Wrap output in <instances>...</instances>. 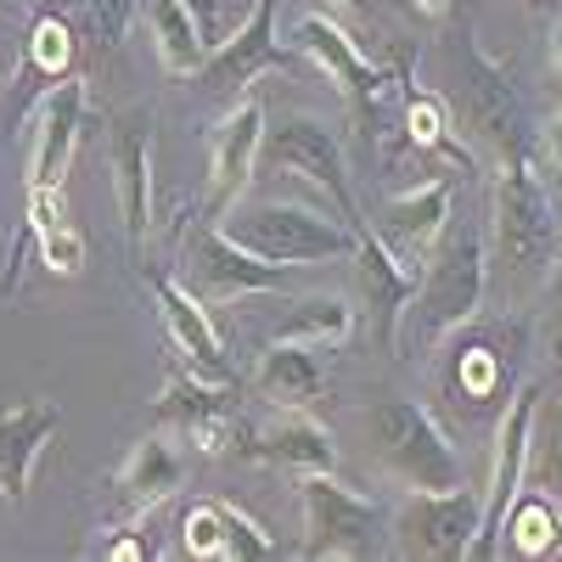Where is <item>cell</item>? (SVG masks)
I'll return each instance as SVG.
<instances>
[{
	"label": "cell",
	"mask_w": 562,
	"mask_h": 562,
	"mask_svg": "<svg viewBox=\"0 0 562 562\" xmlns=\"http://www.w3.org/2000/svg\"><path fill=\"white\" fill-rule=\"evenodd\" d=\"M147 29H153V52H158L169 79H186L209 63L203 23L186 0H147Z\"/></svg>",
	"instance_id": "24"
},
{
	"label": "cell",
	"mask_w": 562,
	"mask_h": 562,
	"mask_svg": "<svg viewBox=\"0 0 562 562\" xmlns=\"http://www.w3.org/2000/svg\"><path fill=\"white\" fill-rule=\"evenodd\" d=\"M231 422H237L231 383H209V378H198L192 366H180L175 378L164 383L158 405H153V428L192 439L203 456H220L231 445Z\"/></svg>",
	"instance_id": "11"
},
{
	"label": "cell",
	"mask_w": 562,
	"mask_h": 562,
	"mask_svg": "<svg viewBox=\"0 0 562 562\" xmlns=\"http://www.w3.org/2000/svg\"><path fill=\"white\" fill-rule=\"evenodd\" d=\"M551 63H557V74H562V23H557V34H551Z\"/></svg>",
	"instance_id": "41"
},
{
	"label": "cell",
	"mask_w": 562,
	"mask_h": 562,
	"mask_svg": "<svg viewBox=\"0 0 562 562\" xmlns=\"http://www.w3.org/2000/svg\"><path fill=\"white\" fill-rule=\"evenodd\" d=\"M490 288V248H484V231L479 225H450L439 248L422 265V288L405 304L411 321V338L416 344H439L445 333H461L467 321L479 315ZM400 321V326H405Z\"/></svg>",
	"instance_id": "2"
},
{
	"label": "cell",
	"mask_w": 562,
	"mask_h": 562,
	"mask_svg": "<svg viewBox=\"0 0 562 562\" xmlns=\"http://www.w3.org/2000/svg\"><path fill=\"white\" fill-rule=\"evenodd\" d=\"M495 237H501V259L518 288L551 281L562 231H557V192H551L546 169L535 164V147L495 158Z\"/></svg>",
	"instance_id": "1"
},
{
	"label": "cell",
	"mask_w": 562,
	"mask_h": 562,
	"mask_svg": "<svg viewBox=\"0 0 562 562\" xmlns=\"http://www.w3.org/2000/svg\"><path fill=\"white\" fill-rule=\"evenodd\" d=\"M355 333V304L344 299H304L288 321L276 326V344H304V349H338Z\"/></svg>",
	"instance_id": "25"
},
{
	"label": "cell",
	"mask_w": 562,
	"mask_h": 562,
	"mask_svg": "<svg viewBox=\"0 0 562 562\" xmlns=\"http://www.w3.org/2000/svg\"><path fill=\"white\" fill-rule=\"evenodd\" d=\"M479 529H484V495H473L467 484L405 490L400 512L389 518V551L422 557V562H461V557H473Z\"/></svg>",
	"instance_id": "6"
},
{
	"label": "cell",
	"mask_w": 562,
	"mask_h": 562,
	"mask_svg": "<svg viewBox=\"0 0 562 562\" xmlns=\"http://www.w3.org/2000/svg\"><path fill=\"white\" fill-rule=\"evenodd\" d=\"M506 540L518 546L524 557H551V551H562L557 501H551L546 490H529V484H524V495L512 501V512H506Z\"/></svg>",
	"instance_id": "27"
},
{
	"label": "cell",
	"mask_w": 562,
	"mask_h": 562,
	"mask_svg": "<svg viewBox=\"0 0 562 562\" xmlns=\"http://www.w3.org/2000/svg\"><path fill=\"white\" fill-rule=\"evenodd\" d=\"M259 169H276V175H293L304 186L333 203V214L344 225H366L360 209H355V186H349V164H344V147L338 135L326 130L321 119H281V124H265V140H259Z\"/></svg>",
	"instance_id": "7"
},
{
	"label": "cell",
	"mask_w": 562,
	"mask_h": 562,
	"mask_svg": "<svg viewBox=\"0 0 562 562\" xmlns=\"http://www.w3.org/2000/svg\"><path fill=\"white\" fill-rule=\"evenodd\" d=\"M0 7H7V0H0Z\"/></svg>",
	"instance_id": "42"
},
{
	"label": "cell",
	"mask_w": 562,
	"mask_h": 562,
	"mask_svg": "<svg viewBox=\"0 0 562 562\" xmlns=\"http://www.w3.org/2000/svg\"><path fill=\"white\" fill-rule=\"evenodd\" d=\"M551 333H557V349H562V248H557V265H551Z\"/></svg>",
	"instance_id": "37"
},
{
	"label": "cell",
	"mask_w": 562,
	"mask_h": 562,
	"mask_svg": "<svg viewBox=\"0 0 562 562\" xmlns=\"http://www.w3.org/2000/svg\"><path fill=\"white\" fill-rule=\"evenodd\" d=\"M293 40H299V52L338 85V97L349 102L355 119H371V113H378V97H383V85H389V79H383V68L355 45V34H349L338 18L310 12V18L293 29Z\"/></svg>",
	"instance_id": "12"
},
{
	"label": "cell",
	"mask_w": 562,
	"mask_h": 562,
	"mask_svg": "<svg viewBox=\"0 0 562 562\" xmlns=\"http://www.w3.org/2000/svg\"><path fill=\"white\" fill-rule=\"evenodd\" d=\"M40 259H45V270H52V276H79L85 270V237L63 220V225H52L40 237Z\"/></svg>",
	"instance_id": "34"
},
{
	"label": "cell",
	"mask_w": 562,
	"mask_h": 562,
	"mask_svg": "<svg viewBox=\"0 0 562 562\" xmlns=\"http://www.w3.org/2000/svg\"><path fill=\"white\" fill-rule=\"evenodd\" d=\"M254 389L276 411H310L326 394V371H321L315 349H304V344H270L254 366Z\"/></svg>",
	"instance_id": "23"
},
{
	"label": "cell",
	"mask_w": 562,
	"mask_h": 562,
	"mask_svg": "<svg viewBox=\"0 0 562 562\" xmlns=\"http://www.w3.org/2000/svg\"><path fill=\"white\" fill-rule=\"evenodd\" d=\"M546 164H551V192L562 198V113L546 124Z\"/></svg>",
	"instance_id": "36"
},
{
	"label": "cell",
	"mask_w": 562,
	"mask_h": 562,
	"mask_svg": "<svg viewBox=\"0 0 562 562\" xmlns=\"http://www.w3.org/2000/svg\"><path fill=\"white\" fill-rule=\"evenodd\" d=\"M147 288H153V299H158V315H164V333H169L175 355L192 366L198 378H209V383H231V366H225L220 333H214L209 310L198 304V293H192V288H180V281L164 276V270H147Z\"/></svg>",
	"instance_id": "19"
},
{
	"label": "cell",
	"mask_w": 562,
	"mask_h": 562,
	"mask_svg": "<svg viewBox=\"0 0 562 562\" xmlns=\"http://www.w3.org/2000/svg\"><path fill=\"white\" fill-rule=\"evenodd\" d=\"M299 501H304V557L310 562H355V557L383 551L389 518L371 495L338 484L333 473H304Z\"/></svg>",
	"instance_id": "5"
},
{
	"label": "cell",
	"mask_w": 562,
	"mask_h": 562,
	"mask_svg": "<svg viewBox=\"0 0 562 562\" xmlns=\"http://www.w3.org/2000/svg\"><path fill=\"white\" fill-rule=\"evenodd\" d=\"M461 52H467V124L495 158H512V153H529V119H524V102L512 90V74L484 57L473 40L461 29Z\"/></svg>",
	"instance_id": "10"
},
{
	"label": "cell",
	"mask_w": 562,
	"mask_h": 562,
	"mask_svg": "<svg viewBox=\"0 0 562 562\" xmlns=\"http://www.w3.org/2000/svg\"><path fill=\"white\" fill-rule=\"evenodd\" d=\"M186 265L198 270V288H203L209 299H225V304L288 288V265H270V259L248 254L237 237H225V225H220V220H203V225H198Z\"/></svg>",
	"instance_id": "13"
},
{
	"label": "cell",
	"mask_w": 562,
	"mask_h": 562,
	"mask_svg": "<svg viewBox=\"0 0 562 562\" xmlns=\"http://www.w3.org/2000/svg\"><path fill=\"white\" fill-rule=\"evenodd\" d=\"M450 383H456V394H467V400H490V394L501 389V355H495L490 344H461Z\"/></svg>",
	"instance_id": "32"
},
{
	"label": "cell",
	"mask_w": 562,
	"mask_h": 562,
	"mask_svg": "<svg viewBox=\"0 0 562 562\" xmlns=\"http://www.w3.org/2000/svg\"><path fill=\"white\" fill-rule=\"evenodd\" d=\"M529 479L562 506V400H535L529 416Z\"/></svg>",
	"instance_id": "28"
},
{
	"label": "cell",
	"mask_w": 562,
	"mask_h": 562,
	"mask_svg": "<svg viewBox=\"0 0 562 562\" xmlns=\"http://www.w3.org/2000/svg\"><path fill=\"white\" fill-rule=\"evenodd\" d=\"M186 7L198 12V23H203V34H220V7L214 0H186Z\"/></svg>",
	"instance_id": "38"
},
{
	"label": "cell",
	"mask_w": 562,
	"mask_h": 562,
	"mask_svg": "<svg viewBox=\"0 0 562 562\" xmlns=\"http://www.w3.org/2000/svg\"><path fill=\"white\" fill-rule=\"evenodd\" d=\"M180 484H186V456L164 434H147L140 445H130V456L119 461L113 501H119L124 518H147V512H158L169 495H180Z\"/></svg>",
	"instance_id": "22"
},
{
	"label": "cell",
	"mask_w": 562,
	"mask_h": 562,
	"mask_svg": "<svg viewBox=\"0 0 562 562\" xmlns=\"http://www.w3.org/2000/svg\"><path fill=\"white\" fill-rule=\"evenodd\" d=\"M326 7H338L349 18H371V12H378V0H326Z\"/></svg>",
	"instance_id": "39"
},
{
	"label": "cell",
	"mask_w": 562,
	"mask_h": 562,
	"mask_svg": "<svg viewBox=\"0 0 562 562\" xmlns=\"http://www.w3.org/2000/svg\"><path fill=\"white\" fill-rule=\"evenodd\" d=\"M153 535H140V529H124L119 540H102V557H153Z\"/></svg>",
	"instance_id": "35"
},
{
	"label": "cell",
	"mask_w": 562,
	"mask_h": 562,
	"mask_svg": "<svg viewBox=\"0 0 562 562\" xmlns=\"http://www.w3.org/2000/svg\"><path fill=\"white\" fill-rule=\"evenodd\" d=\"M52 7H68V12H79V18H85V34H90V45H97L102 57H113L119 45H124V34H130V18H135V7H140V0H52Z\"/></svg>",
	"instance_id": "29"
},
{
	"label": "cell",
	"mask_w": 562,
	"mask_h": 562,
	"mask_svg": "<svg viewBox=\"0 0 562 562\" xmlns=\"http://www.w3.org/2000/svg\"><path fill=\"white\" fill-rule=\"evenodd\" d=\"M259 140H265V108L259 102H237L209 130V198H203V220H220L225 209H237V198L254 186Z\"/></svg>",
	"instance_id": "14"
},
{
	"label": "cell",
	"mask_w": 562,
	"mask_h": 562,
	"mask_svg": "<svg viewBox=\"0 0 562 562\" xmlns=\"http://www.w3.org/2000/svg\"><path fill=\"white\" fill-rule=\"evenodd\" d=\"M237 450L254 456V461H265V467H281V473H293V479H304V473H333V467H338L333 434H326L310 411H281L270 428L237 439Z\"/></svg>",
	"instance_id": "20"
},
{
	"label": "cell",
	"mask_w": 562,
	"mask_h": 562,
	"mask_svg": "<svg viewBox=\"0 0 562 562\" xmlns=\"http://www.w3.org/2000/svg\"><path fill=\"white\" fill-rule=\"evenodd\" d=\"M180 546L186 557H203V562H225V524H220V501H198L180 524Z\"/></svg>",
	"instance_id": "33"
},
{
	"label": "cell",
	"mask_w": 562,
	"mask_h": 562,
	"mask_svg": "<svg viewBox=\"0 0 562 562\" xmlns=\"http://www.w3.org/2000/svg\"><path fill=\"white\" fill-rule=\"evenodd\" d=\"M220 524H225V562H265V557H276V540L248 518L237 501H220Z\"/></svg>",
	"instance_id": "31"
},
{
	"label": "cell",
	"mask_w": 562,
	"mask_h": 562,
	"mask_svg": "<svg viewBox=\"0 0 562 562\" xmlns=\"http://www.w3.org/2000/svg\"><path fill=\"white\" fill-rule=\"evenodd\" d=\"M450 198H456V186L450 175L439 180H422L411 186V192H394L378 214V237L389 243V254L416 276L422 265H428V254L439 248V237L450 231Z\"/></svg>",
	"instance_id": "16"
},
{
	"label": "cell",
	"mask_w": 562,
	"mask_h": 562,
	"mask_svg": "<svg viewBox=\"0 0 562 562\" xmlns=\"http://www.w3.org/2000/svg\"><path fill=\"white\" fill-rule=\"evenodd\" d=\"M225 237H237L248 254L270 259V265H321V259H355V237L360 231L344 225L338 214L326 220L315 209L299 203H259V209H225L220 214Z\"/></svg>",
	"instance_id": "3"
},
{
	"label": "cell",
	"mask_w": 562,
	"mask_h": 562,
	"mask_svg": "<svg viewBox=\"0 0 562 562\" xmlns=\"http://www.w3.org/2000/svg\"><path fill=\"white\" fill-rule=\"evenodd\" d=\"M400 79H405V68H400ZM405 140L416 153H445V158L467 164V147L450 135V108L434 97V90H422L416 79H405Z\"/></svg>",
	"instance_id": "26"
},
{
	"label": "cell",
	"mask_w": 562,
	"mask_h": 562,
	"mask_svg": "<svg viewBox=\"0 0 562 562\" xmlns=\"http://www.w3.org/2000/svg\"><path fill=\"white\" fill-rule=\"evenodd\" d=\"M366 439L378 461L405 490H456L461 484V456L445 439V428L416 400H383L366 411Z\"/></svg>",
	"instance_id": "4"
},
{
	"label": "cell",
	"mask_w": 562,
	"mask_h": 562,
	"mask_svg": "<svg viewBox=\"0 0 562 562\" xmlns=\"http://www.w3.org/2000/svg\"><path fill=\"white\" fill-rule=\"evenodd\" d=\"M108 164H113V203L124 220V243L140 254L153 231V119L147 113H124L108 135Z\"/></svg>",
	"instance_id": "15"
},
{
	"label": "cell",
	"mask_w": 562,
	"mask_h": 562,
	"mask_svg": "<svg viewBox=\"0 0 562 562\" xmlns=\"http://www.w3.org/2000/svg\"><path fill=\"white\" fill-rule=\"evenodd\" d=\"M540 389H518L501 416V434H495V467H490V490H484V529L473 540V562L501 557V535H506V512L512 501L524 495L529 484V416H535Z\"/></svg>",
	"instance_id": "9"
},
{
	"label": "cell",
	"mask_w": 562,
	"mask_h": 562,
	"mask_svg": "<svg viewBox=\"0 0 562 562\" xmlns=\"http://www.w3.org/2000/svg\"><path fill=\"white\" fill-rule=\"evenodd\" d=\"M355 276H360L366 315H371V338H378V349L400 355V321L416 293V276L389 254V243L371 225H360V237H355Z\"/></svg>",
	"instance_id": "18"
},
{
	"label": "cell",
	"mask_w": 562,
	"mask_h": 562,
	"mask_svg": "<svg viewBox=\"0 0 562 562\" xmlns=\"http://www.w3.org/2000/svg\"><path fill=\"white\" fill-rule=\"evenodd\" d=\"M85 124V79L52 85L29 113V186H63Z\"/></svg>",
	"instance_id": "17"
},
{
	"label": "cell",
	"mask_w": 562,
	"mask_h": 562,
	"mask_svg": "<svg viewBox=\"0 0 562 562\" xmlns=\"http://www.w3.org/2000/svg\"><path fill=\"white\" fill-rule=\"evenodd\" d=\"M411 12H428V18H445L450 0H411Z\"/></svg>",
	"instance_id": "40"
},
{
	"label": "cell",
	"mask_w": 562,
	"mask_h": 562,
	"mask_svg": "<svg viewBox=\"0 0 562 562\" xmlns=\"http://www.w3.org/2000/svg\"><path fill=\"white\" fill-rule=\"evenodd\" d=\"M57 428H63V411L52 400H23L12 411H0V501L23 506L34 461L57 439Z\"/></svg>",
	"instance_id": "21"
},
{
	"label": "cell",
	"mask_w": 562,
	"mask_h": 562,
	"mask_svg": "<svg viewBox=\"0 0 562 562\" xmlns=\"http://www.w3.org/2000/svg\"><path fill=\"white\" fill-rule=\"evenodd\" d=\"M29 68L45 74V79H68V68H74V29H68L63 12L34 18V29H29Z\"/></svg>",
	"instance_id": "30"
},
{
	"label": "cell",
	"mask_w": 562,
	"mask_h": 562,
	"mask_svg": "<svg viewBox=\"0 0 562 562\" xmlns=\"http://www.w3.org/2000/svg\"><path fill=\"white\" fill-rule=\"evenodd\" d=\"M276 7H281V0H254L248 18L231 29L220 45H209V63L198 68V90H203V97L237 108L259 74L288 63V57H281V45H276Z\"/></svg>",
	"instance_id": "8"
}]
</instances>
